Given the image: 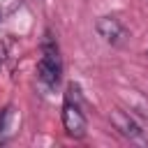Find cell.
<instances>
[{
  "instance_id": "6",
  "label": "cell",
  "mask_w": 148,
  "mask_h": 148,
  "mask_svg": "<svg viewBox=\"0 0 148 148\" xmlns=\"http://www.w3.org/2000/svg\"><path fill=\"white\" fill-rule=\"evenodd\" d=\"M5 53H7V51H5V44H0V65H2V60H5Z\"/></svg>"
},
{
  "instance_id": "7",
  "label": "cell",
  "mask_w": 148,
  "mask_h": 148,
  "mask_svg": "<svg viewBox=\"0 0 148 148\" xmlns=\"http://www.w3.org/2000/svg\"><path fill=\"white\" fill-rule=\"evenodd\" d=\"M0 21H2V12H0Z\"/></svg>"
},
{
  "instance_id": "1",
  "label": "cell",
  "mask_w": 148,
  "mask_h": 148,
  "mask_svg": "<svg viewBox=\"0 0 148 148\" xmlns=\"http://www.w3.org/2000/svg\"><path fill=\"white\" fill-rule=\"evenodd\" d=\"M62 125L69 136H74V139L86 136V116L81 109V90L76 83L67 86V95H65V104H62Z\"/></svg>"
},
{
  "instance_id": "3",
  "label": "cell",
  "mask_w": 148,
  "mask_h": 148,
  "mask_svg": "<svg viewBox=\"0 0 148 148\" xmlns=\"http://www.w3.org/2000/svg\"><path fill=\"white\" fill-rule=\"evenodd\" d=\"M95 30H97V35H99L106 44H111V46H120V44L127 39V30H125V25L120 23V18H116V16H99V18L95 21Z\"/></svg>"
},
{
  "instance_id": "2",
  "label": "cell",
  "mask_w": 148,
  "mask_h": 148,
  "mask_svg": "<svg viewBox=\"0 0 148 148\" xmlns=\"http://www.w3.org/2000/svg\"><path fill=\"white\" fill-rule=\"evenodd\" d=\"M60 72H62V65H60V56H58V46L51 37V32L46 30L44 35V42H42V58L37 62V76L42 83H46L49 88L58 86L60 81Z\"/></svg>"
},
{
  "instance_id": "8",
  "label": "cell",
  "mask_w": 148,
  "mask_h": 148,
  "mask_svg": "<svg viewBox=\"0 0 148 148\" xmlns=\"http://www.w3.org/2000/svg\"><path fill=\"white\" fill-rule=\"evenodd\" d=\"M146 56H148V49H146Z\"/></svg>"
},
{
  "instance_id": "5",
  "label": "cell",
  "mask_w": 148,
  "mask_h": 148,
  "mask_svg": "<svg viewBox=\"0 0 148 148\" xmlns=\"http://www.w3.org/2000/svg\"><path fill=\"white\" fill-rule=\"evenodd\" d=\"M14 109L7 106L0 111V141H7V136L14 132Z\"/></svg>"
},
{
  "instance_id": "4",
  "label": "cell",
  "mask_w": 148,
  "mask_h": 148,
  "mask_svg": "<svg viewBox=\"0 0 148 148\" xmlns=\"http://www.w3.org/2000/svg\"><path fill=\"white\" fill-rule=\"evenodd\" d=\"M111 125H113L123 136H127V139H141V136H143L141 125H139L130 113H125L123 109H113V111H111Z\"/></svg>"
}]
</instances>
